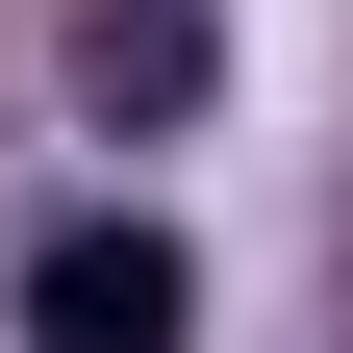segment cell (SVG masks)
I'll return each instance as SVG.
<instances>
[{"mask_svg": "<svg viewBox=\"0 0 353 353\" xmlns=\"http://www.w3.org/2000/svg\"><path fill=\"white\" fill-rule=\"evenodd\" d=\"M202 328V252L176 228H51L26 252V353H176Z\"/></svg>", "mask_w": 353, "mask_h": 353, "instance_id": "6da1fadb", "label": "cell"}, {"mask_svg": "<svg viewBox=\"0 0 353 353\" xmlns=\"http://www.w3.org/2000/svg\"><path fill=\"white\" fill-rule=\"evenodd\" d=\"M202 76H228L202 0H76V101H101V126H202Z\"/></svg>", "mask_w": 353, "mask_h": 353, "instance_id": "7a4b0ae2", "label": "cell"}]
</instances>
